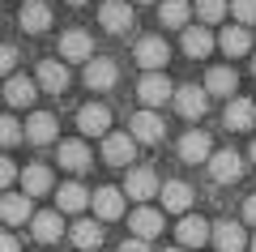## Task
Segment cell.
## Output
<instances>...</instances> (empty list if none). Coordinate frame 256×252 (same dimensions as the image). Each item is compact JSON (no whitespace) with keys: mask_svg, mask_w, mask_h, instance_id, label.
Segmentation results:
<instances>
[{"mask_svg":"<svg viewBox=\"0 0 256 252\" xmlns=\"http://www.w3.org/2000/svg\"><path fill=\"white\" fill-rule=\"evenodd\" d=\"M132 60H137L146 73H162L166 60H171V47H166L158 35H146V39H137V47H132Z\"/></svg>","mask_w":256,"mask_h":252,"instance_id":"obj_1","label":"cell"},{"mask_svg":"<svg viewBox=\"0 0 256 252\" xmlns=\"http://www.w3.org/2000/svg\"><path fill=\"white\" fill-rule=\"evenodd\" d=\"M137 99L146 103V107H162L166 99H175L171 77H166V73H141V81H137Z\"/></svg>","mask_w":256,"mask_h":252,"instance_id":"obj_2","label":"cell"},{"mask_svg":"<svg viewBox=\"0 0 256 252\" xmlns=\"http://www.w3.org/2000/svg\"><path fill=\"white\" fill-rule=\"evenodd\" d=\"M158 192H162V184H158V175L150 171V167H132V171H128L124 197H132V201H141V205H146V201L158 197Z\"/></svg>","mask_w":256,"mask_h":252,"instance_id":"obj_3","label":"cell"},{"mask_svg":"<svg viewBox=\"0 0 256 252\" xmlns=\"http://www.w3.org/2000/svg\"><path fill=\"white\" fill-rule=\"evenodd\" d=\"M162 133H166V124H162L158 111H137V116L128 120V137H132V141L154 145V141H162Z\"/></svg>","mask_w":256,"mask_h":252,"instance_id":"obj_4","label":"cell"},{"mask_svg":"<svg viewBox=\"0 0 256 252\" xmlns=\"http://www.w3.org/2000/svg\"><path fill=\"white\" fill-rule=\"evenodd\" d=\"M22 128H26V141L30 145H52L56 137H60V120H56L52 111H34Z\"/></svg>","mask_w":256,"mask_h":252,"instance_id":"obj_5","label":"cell"},{"mask_svg":"<svg viewBox=\"0 0 256 252\" xmlns=\"http://www.w3.org/2000/svg\"><path fill=\"white\" fill-rule=\"evenodd\" d=\"M175 107H180L184 120H201L205 111H210V94H205V86H180V90H175Z\"/></svg>","mask_w":256,"mask_h":252,"instance_id":"obj_6","label":"cell"},{"mask_svg":"<svg viewBox=\"0 0 256 252\" xmlns=\"http://www.w3.org/2000/svg\"><path fill=\"white\" fill-rule=\"evenodd\" d=\"M102 158H107L111 167H128V162L137 158V141L128 133H107L102 137Z\"/></svg>","mask_w":256,"mask_h":252,"instance_id":"obj_7","label":"cell"},{"mask_svg":"<svg viewBox=\"0 0 256 252\" xmlns=\"http://www.w3.org/2000/svg\"><path fill=\"white\" fill-rule=\"evenodd\" d=\"M210 175H214V184H235L239 175H244V154L218 150V154L210 158Z\"/></svg>","mask_w":256,"mask_h":252,"instance_id":"obj_8","label":"cell"},{"mask_svg":"<svg viewBox=\"0 0 256 252\" xmlns=\"http://www.w3.org/2000/svg\"><path fill=\"white\" fill-rule=\"evenodd\" d=\"M90 205H94V218L98 222H116L124 214V188H94Z\"/></svg>","mask_w":256,"mask_h":252,"instance_id":"obj_9","label":"cell"},{"mask_svg":"<svg viewBox=\"0 0 256 252\" xmlns=\"http://www.w3.org/2000/svg\"><path fill=\"white\" fill-rule=\"evenodd\" d=\"M77 128H82V137H107L111 133V111L102 103H90V107L77 111Z\"/></svg>","mask_w":256,"mask_h":252,"instance_id":"obj_10","label":"cell"},{"mask_svg":"<svg viewBox=\"0 0 256 252\" xmlns=\"http://www.w3.org/2000/svg\"><path fill=\"white\" fill-rule=\"evenodd\" d=\"M98 22H102L107 35H124V30L132 26V5H128V0H107L98 9Z\"/></svg>","mask_w":256,"mask_h":252,"instance_id":"obj_11","label":"cell"},{"mask_svg":"<svg viewBox=\"0 0 256 252\" xmlns=\"http://www.w3.org/2000/svg\"><path fill=\"white\" fill-rule=\"evenodd\" d=\"M60 56L64 60H94V39L86 35V30H64L60 35Z\"/></svg>","mask_w":256,"mask_h":252,"instance_id":"obj_12","label":"cell"},{"mask_svg":"<svg viewBox=\"0 0 256 252\" xmlns=\"http://www.w3.org/2000/svg\"><path fill=\"white\" fill-rule=\"evenodd\" d=\"M175 235H180V248H201V243L214 235V226L205 222V218H196V214H184L180 226H175Z\"/></svg>","mask_w":256,"mask_h":252,"instance_id":"obj_13","label":"cell"},{"mask_svg":"<svg viewBox=\"0 0 256 252\" xmlns=\"http://www.w3.org/2000/svg\"><path fill=\"white\" fill-rule=\"evenodd\" d=\"M30 235H34L38 243H56V239H64V218L56 214V209H43V214L30 218Z\"/></svg>","mask_w":256,"mask_h":252,"instance_id":"obj_14","label":"cell"},{"mask_svg":"<svg viewBox=\"0 0 256 252\" xmlns=\"http://www.w3.org/2000/svg\"><path fill=\"white\" fill-rule=\"evenodd\" d=\"M116 77H120V69H116V60H107V56H94V60L86 64V86H90V90H111Z\"/></svg>","mask_w":256,"mask_h":252,"instance_id":"obj_15","label":"cell"},{"mask_svg":"<svg viewBox=\"0 0 256 252\" xmlns=\"http://www.w3.org/2000/svg\"><path fill=\"white\" fill-rule=\"evenodd\" d=\"M128 226H132V239L150 243V239H154L158 231H162V214H158V209H150V205H141V209H132Z\"/></svg>","mask_w":256,"mask_h":252,"instance_id":"obj_16","label":"cell"},{"mask_svg":"<svg viewBox=\"0 0 256 252\" xmlns=\"http://www.w3.org/2000/svg\"><path fill=\"white\" fill-rule=\"evenodd\" d=\"M180 158H184V162H210V158H214V145H210V137H205L201 128L184 133V137H180Z\"/></svg>","mask_w":256,"mask_h":252,"instance_id":"obj_17","label":"cell"},{"mask_svg":"<svg viewBox=\"0 0 256 252\" xmlns=\"http://www.w3.org/2000/svg\"><path fill=\"white\" fill-rule=\"evenodd\" d=\"M34 86H43L52 94H64L68 90V69H64V60H43L38 73H34Z\"/></svg>","mask_w":256,"mask_h":252,"instance_id":"obj_18","label":"cell"},{"mask_svg":"<svg viewBox=\"0 0 256 252\" xmlns=\"http://www.w3.org/2000/svg\"><path fill=\"white\" fill-rule=\"evenodd\" d=\"M90 145H86V141H77V137H73V141H60V167H64V171H77V175H82V171H90Z\"/></svg>","mask_w":256,"mask_h":252,"instance_id":"obj_19","label":"cell"},{"mask_svg":"<svg viewBox=\"0 0 256 252\" xmlns=\"http://www.w3.org/2000/svg\"><path fill=\"white\" fill-rule=\"evenodd\" d=\"M235 86H239V77H235V69H230V64H218V69L205 73V94H218V99H235Z\"/></svg>","mask_w":256,"mask_h":252,"instance_id":"obj_20","label":"cell"},{"mask_svg":"<svg viewBox=\"0 0 256 252\" xmlns=\"http://www.w3.org/2000/svg\"><path fill=\"white\" fill-rule=\"evenodd\" d=\"M0 218H4L9 226L30 222V218H34V209H30V197H26V192H4V197H0Z\"/></svg>","mask_w":256,"mask_h":252,"instance_id":"obj_21","label":"cell"},{"mask_svg":"<svg viewBox=\"0 0 256 252\" xmlns=\"http://www.w3.org/2000/svg\"><path fill=\"white\" fill-rule=\"evenodd\" d=\"M90 197H94V192L90 188H82V184H60V188H56V205H60L64 209V214H82V209L86 205H90Z\"/></svg>","mask_w":256,"mask_h":252,"instance_id":"obj_22","label":"cell"},{"mask_svg":"<svg viewBox=\"0 0 256 252\" xmlns=\"http://www.w3.org/2000/svg\"><path fill=\"white\" fill-rule=\"evenodd\" d=\"M68 235H73V243H77L82 252H94V248L102 243V222H98V218H77Z\"/></svg>","mask_w":256,"mask_h":252,"instance_id":"obj_23","label":"cell"},{"mask_svg":"<svg viewBox=\"0 0 256 252\" xmlns=\"http://www.w3.org/2000/svg\"><path fill=\"white\" fill-rule=\"evenodd\" d=\"M210 239L218 243V252H244L248 248V235H244V226H239V222H218Z\"/></svg>","mask_w":256,"mask_h":252,"instance_id":"obj_24","label":"cell"},{"mask_svg":"<svg viewBox=\"0 0 256 252\" xmlns=\"http://www.w3.org/2000/svg\"><path fill=\"white\" fill-rule=\"evenodd\" d=\"M162 209H171V214H188V205H192V188L184 180H171V184H162Z\"/></svg>","mask_w":256,"mask_h":252,"instance_id":"obj_25","label":"cell"},{"mask_svg":"<svg viewBox=\"0 0 256 252\" xmlns=\"http://www.w3.org/2000/svg\"><path fill=\"white\" fill-rule=\"evenodd\" d=\"M47 26H52V9H47L43 0L22 5V30H26V35H43Z\"/></svg>","mask_w":256,"mask_h":252,"instance_id":"obj_26","label":"cell"},{"mask_svg":"<svg viewBox=\"0 0 256 252\" xmlns=\"http://www.w3.org/2000/svg\"><path fill=\"white\" fill-rule=\"evenodd\" d=\"M252 124H256V103H248V99H230V103H226V128L248 133Z\"/></svg>","mask_w":256,"mask_h":252,"instance_id":"obj_27","label":"cell"},{"mask_svg":"<svg viewBox=\"0 0 256 252\" xmlns=\"http://www.w3.org/2000/svg\"><path fill=\"white\" fill-rule=\"evenodd\" d=\"M34 77H9V86L0 90V99H9V107H30L34 103Z\"/></svg>","mask_w":256,"mask_h":252,"instance_id":"obj_28","label":"cell"},{"mask_svg":"<svg viewBox=\"0 0 256 252\" xmlns=\"http://www.w3.org/2000/svg\"><path fill=\"white\" fill-rule=\"evenodd\" d=\"M158 18H162V26H171V30H188L192 5L188 0H162V5H158Z\"/></svg>","mask_w":256,"mask_h":252,"instance_id":"obj_29","label":"cell"},{"mask_svg":"<svg viewBox=\"0 0 256 252\" xmlns=\"http://www.w3.org/2000/svg\"><path fill=\"white\" fill-rule=\"evenodd\" d=\"M218 47L226 56H248V47H252V30H244V26H226L218 35Z\"/></svg>","mask_w":256,"mask_h":252,"instance_id":"obj_30","label":"cell"},{"mask_svg":"<svg viewBox=\"0 0 256 252\" xmlns=\"http://www.w3.org/2000/svg\"><path fill=\"white\" fill-rule=\"evenodd\" d=\"M22 188H26V197H43V192H52V171H47L43 162L26 167V171H22Z\"/></svg>","mask_w":256,"mask_h":252,"instance_id":"obj_31","label":"cell"},{"mask_svg":"<svg viewBox=\"0 0 256 252\" xmlns=\"http://www.w3.org/2000/svg\"><path fill=\"white\" fill-rule=\"evenodd\" d=\"M180 43H184V52H188V56H196V60L214 52V35H210L205 26H188V30H184V39H180Z\"/></svg>","mask_w":256,"mask_h":252,"instance_id":"obj_32","label":"cell"},{"mask_svg":"<svg viewBox=\"0 0 256 252\" xmlns=\"http://www.w3.org/2000/svg\"><path fill=\"white\" fill-rule=\"evenodd\" d=\"M18 141H26V128H22V120L0 116V150H13Z\"/></svg>","mask_w":256,"mask_h":252,"instance_id":"obj_33","label":"cell"},{"mask_svg":"<svg viewBox=\"0 0 256 252\" xmlns=\"http://www.w3.org/2000/svg\"><path fill=\"white\" fill-rule=\"evenodd\" d=\"M226 9H230L226 0H196V18H201V22H222Z\"/></svg>","mask_w":256,"mask_h":252,"instance_id":"obj_34","label":"cell"},{"mask_svg":"<svg viewBox=\"0 0 256 252\" xmlns=\"http://www.w3.org/2000/svg\"><path fill=\"white\" fill-rule=\"evenodd\" d=\"M230 13H235V22L248 30L256 22V0H230Z\"/></svg>","mask_w":256,"mask_h":252,"instance_id":"obj_35","label":"cell"},{"mask_svg":"<svg viewBox=\"0 0 256 252\" xmlns=\"http://www.w3.org/2000/svg\"><path fill=\"white\" fill-rule=\"evenodd\" d=\"M13 180H18V167H13V158H4V154H0V192L9 188Z\"/></svg>","mask_w":256,"mask_h":252,"instance_id":"obj_36","label":"cell"},{"mask_svg":"<svg viewBox=\"0 0 256 252\" xmlns=\"http://www.w3.org/2000/svg\"><path fill=\"white\" fill-rule=\"evenodd\" d=\"M13 64H18V52L0 43V77H9V73H13Z\"/></svg>","mask_w":256,"mask_h":252,"instance_id":"obj_37","label":"cell"},{"mask_svg":"<svg viewBox=\"0 0 256 252\" xmlns=\"http://www.w3.org/2000/svg\"><path fill=\"white\" fill-rule=\"evenodd\" d=\"M0 252H22V243H18V239H13V235H9V231H0Z\"/></svg>","mask_w":256,"mask_h":252,"instance_id":"obj_38","label":"cell"},{"mask_svg":"<svg viewBox=\"0 0 256 252\" xmlns=\"http://www.w3.org/2000/svg\"><path fill=\"white\" fill-rule=\"evenodd\" d=\"M244 218H248V226H256V197L244 201Z\"/></svg>","mask_w":256,"mask_h":252,"instance_id":"obj_39","label":"cell"},{"mask_svg":"<svg viewBox=\"0 0 256 252\" xmlns=\"http://www.w3.org/2000/svg\"><path fill=\"white\" fill-rule=\"evenodd\" d=\"M120 252H150V243H141V239H128V243H120Z\"/></svg>","mask_w":256,"mask_h":252,"instance_id":"obj_40","label":"cell"},{"mask_svg":"<svg viewBox=\"0 0 256 252\" xmlns=\"http://www.w3.org/2000/svg\"><path fill=\"white\" fill-rule=\"evenodd\" d=\"M128 5H154V0H128Z\"/></svg>","mask_w":256,"mask_h":252,"instance_id":"obj_41","label":"cell"},{"mask_svg":"<svg viewBox=\"0 0 256 252\" xmlns=\"http://www.w3.org/2000/svg\"><path fill=\"white\" fill-rule=\"evenodd\" d=\"M166 252H188V248H180V243H175V248H166Z\"/></svg>","mask_w":256,"mask_h":252,"instance_id":"obj_42","label":"cell"},{"mask_svg":"<svg viewBox=\"0 0 256 252\" xmlns=\"http://www.w3.org/2000/svg\"><path fill=\"white\" fill-rule=\"evenodd\" d=\"M252 162H256V141H252Z\"/></svg>","mask_w":256,"mask_h":252,"instance_id":"obj_43","label":"cell"},{"mask_svg":"<svg viewBox=\"0 0 256 252\" xmlns=\"http://www.w3.org/2000/svg\"><path fill=\"white\" fill-rule=\"evenodd\" d=\"M68 5H86V0H68Z\"/></svg>","mask_w":256,"mask_h":252,"instance_id":"obj_44","label":"cell"},{"mask_svg":"<svg viewBox=\"0 0 256 252\" xmlns=\"http://www.w3.org/2000/svg\"><path fill=\"white\" fill-rule=\"evenodd\" d=\"M252 73H256V56H252Z\"/></svg>","mask_w":256,"mask_h":252,"instance_id":"obj_45","label":"cell"},{"mask_svg":"<svg viewBox=\"0 0 256 252\" xmlns=\"http://www.w3.org/2000/svg\"><path fill=\"white\" fill-rule=\"evenodd\" d=\"M252 252H256V239H252Z\"/></svg>","mask_w":256,"mask_h":252,"instance_id":"obj_46","label":"cell"}]
</instances>
